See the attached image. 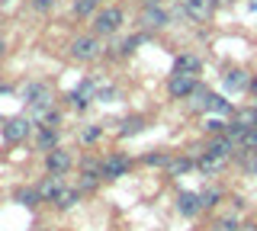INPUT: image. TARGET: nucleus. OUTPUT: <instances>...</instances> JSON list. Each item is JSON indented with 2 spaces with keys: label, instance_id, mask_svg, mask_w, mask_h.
Returning <instances> with one entry per match:
<instances>
[{
  "label": "nucleus",
  "instance_id": "1",
  "mask_svg": "<svg viewBox=\"0 0 257 231\" xmlns=\"http://www.w3.org/2000/svg\"><path fill=\"white\" fill-rule=\"evenodd\" d=\"M32 119L26 116H13V119H7L4 125H0V135H4V141H10V145H20V141H26L29 135H32Z\"/></svg>",
  "mask_w": 257,
  "mask_h": 231
},
{
  "label": "nucleus",
  "instance_id": "2",
  "mask_svg": "<svg viewBox=\"0 0 257 231\" xmlns=\"http://www.w3.org/2000/svg\"><path fill=\"white\" fill-rule=\"evenodd\" d=\"M100 55H103L100 36H77L71 42V58H77V61H96Z\"/></svg>",
  "mask_w": 257,
  "mask_h": 231
},
{
  "label": "nucleus",
  "instance_id": "3",
  "mask_svg": "<svg viewBox=\"0 0 257 231\" xmlns=\"http://www.w3.org/2000/svg\"><path fill=\"white\" fill-rule=\"evenodd\" d=\"M119 26H122V10H119V7H103L93 17V33L96 36H112V33H119Z\"/></svg>",
  "mask_w": 257,
  "mask_h": 231
},
{
  "label": "nucleus",
  "instance_id": "4",
  "mask_svg": "<svg viewBox=\"0 0 257 231\" xmlns=\"http://www.w3.org/2000/svg\"><path fill=\"white\" fill-rule=\"evenodd\" d=\"M100 164L103 161H93V157H87V161L80 164V173H77V189L80 193H93V189L100 186V180H103Z\"/></svg>",
  "mask_w": 257,
  "mask_h": 231
},
{
  "label": "nucleus",
  "instance_id": "5",
  "mask_svg": "<svg viewBox=\"0 0 257 231\" xmlns=\"http://www.w3.org/2000/svg\"><path fill=\"white\" fill-rule=\"evenodd\" d=\"M128 170H132V161H128L125 154H106L103 164H100L103 180H119V177H125Z\"/></svg>",
  "mask_w": 257,
  "mask_h": 231
},
{
  "label": "nucleus",
  "instance_id": "6",
  "mask_svg": "<svg viewBox=\"0 0 257 231\" xmlns=\"http://www.w3.org/2000/svg\"><path fill=\"white\" fill-rule=\"evenodd\" d=\"M238 148H241V145H238L235 138H231L228 132H225V135H212V138H209V145H206L209 154L222 157V161H231V157L238 154Z\"/></svg>",
  "mask_w": 257,
  "mask_h": 231
},
{
  "label": "nucleus",
  "instance_id": "7",
  "mask_svg": "<svg viewBox=\"0 0 257 231\" xmlns=\"http://www.w3.org/2000/svg\"><path fill=\"white\" fill-rule=\"evenodd\" d=\"M71 167H74V154H71V151L55 148V151H48V154H45V170L55 173V177H64Z\"/></svg>",
  "mask_w": 257,
  "mask_h": 231
},
{
  "label": "nucleus",
  "instance_id": "8",
  "mask_svg": "<svg viewBox=\"0 0 257 231\" xmlns=\"http://www.w3.org/2000/svg\"><path fill=\"white\" fill-rule=\"evenodd\" d=\"M196 77H190V74H171V81H167V93H171L174 100H187L196 93Z\"/></svg>",
  "mask_w": 257,
  "mask_h": 231
},
{
  "label": "nucleus",
  "instance_id": "9",
  "mask_svg": "<svg viewBox=\"0 0 257 231\" xmlns=\"http://www.w3.org/2000/svg\"><path fill=\"white\" fill-rule=\"evenodd\" d=\"M23 97H26V103H29L32 109H39V106H52V87L42 84V81H32V84H26Z\"/></svg>",
  "mask_w": 257,
  "mask_h": 231
},
{
  "label": "nucleus",
  "instance_id": "10",
  "mask_svg": "<svg viewBox=\"0 0 257 231\" xmlns=\"http://www.w3.org/2000/svg\"><path fill=\"white\" fill-rule=\"evenodd\" d=\"M215 10V0H183V13L193 23H206Z\"/></svg>",
  "mask_w": 257,
  "mask_h": 231
},
{
  "label": "nucleus",
  "instance_id": "11",
  "mask_svg": "<svg viewBox=\"0 0 257 231\" xmlns=\"http://www.w3.org/2000/svg\"><path fill=\"white\" fill-rule=\"evenodd\" d=\"M39 196H42V202H55L61 193H64V183H61V177H55V173H48V177H42L39 180Z\"/></svg>",
  "mask_w": 257,
  "mask_h": 231
},
{
  "label": "nucleus",
  "instance_id": "12",
  "mask_svg": "<svg viewBox=\"0 0 257 231\" xmlns=\"http://www.w3.org/2000/svg\"><path fill=\"white\" fill-rule=\"evenodd\" d=\"M96 90H100V84H96V81H84V84L77 87V90H71L68 103H71L74 109H87V103L93 100V93H96Z\"/></svg>",
  "mask_w": 257,
  "mask_h": 231
},
{
  "label": "nucleus",
  "instance_id": "13",
  "mask_svg": "<svg viewBox=\"0 0 257 231\" xmlns=\"http://www.w3.org/2000/svg\"><path fill=\"white\" fill-rule=\"evenodd\" d=\"M29 119L39 125V129H58L61 113H58V109H52V106H39V109H32Z\"/></svg>",
  "mask_w": 257,
  "mask_h": 231
},
{
  "label": "nucleus",
  "instance_id": "14",
  "mask_svg": "<svg viewBox=\"0 0 257 231\" xmlns=\"http://www.w3.org/2000/svg\"><path fill=\"white\" fill-rule=\"evenodd\" d=\"M167 10H161V7H145L142 10V26L145 29H164L167 26Z\"/></svg>",
  "mask_w": 257,
  "mask_h": 231
},
{
  "label": "nucleus",
  "instance_id": "15",
  "mask_svg": "<svg viewBox=\"0 0 257 231\" xmlns=\"http://www.w3.org/2000/svg\"><path fill=\"white\" fill-rule=\"evenodd\" d=\"M177 212H180V215H187V218L199 215V212H203L199 193H180V196H177Z\"/></svg>",
  "mask_w": 257,
  "mask_h": 231
},
{
  "label": "nucleus",
  "instance_id": "16",
  "mask_svg": "<svg viewBox=\"0 0 257 231\" xmlns=\"http://www.w3.org/2000/svg\"><path fill=\"white\" fill-rule=\"evenodd\" d=\"M199 68H203V61H199L196 55H177V61H174V74H190V77H196Z\"/></svg>",
  "mask_w": 257,
  "mask_h": 231
},
{
  "label": "nucleus",
  "instance_id": "17",
  "mask_svg": "<svg viewBox=\"0 0 257 231\" xmlns=\"http://www.w3.org/2000/svg\"><path fill=\"white\" fill-rule=\"evenodd\" d=\"M225 164H228V161H222V157L209 154V151H203V154L196 157V167H199V173H206V177H212V173H219Z\"/></svg>",
  "mask_w": 257,
  "mask_h": 231
},
{
  "label": "nucleus",
  "instance_id": "18",
  "mask_svg": "<svg viewBox=\"0 0 257 231\" xmlns=\"http://www.w3.org/2000/svg\"><path fill=\"white\" fill-rule=\"evenodd\" d=\"M13 202L26 205V209H36V205L42 202V196H39V189H36V186H20V189L13 193Z\"/></svg>",
  "mask_w": 257,
  "mask_h": 231
},
{
  "label": "nucleus",
  "instance_id": "19",
  "mask_svg": "<svg viewBox=\"0 0 257 231\" xmlns=\"http://www.w3.org/2000/svg\"><path fill=\"white\" fill-rule=\"evenodd\" d=\"M225 87H228V90H251V77H247V71L235 68V71L225 74Z\"/></svg>",
  "mask_w": 257,
  "mask_h": 231
},
{
  "label": "nucleus",
  "instance_id": "20",
  "mask_svg": "<svg viewBox=\"0 0 257 231\" xmlns=\"http://www.w3.org/2000/svg\"><path fill=\"white\" fill-rule=\"evenodd\" d=\"M36 145H39V151H42V154L55 151V148H58V129H39Z\"/></svg>",
  "mask_w": 257,
  "mask_h": 231
},
{
  "label": "nucleus",
  "instance_id": "21",
  "mask_svg": "<svg viewBox=\"0 0 257 231\" xmlns=\"http://www.w3.org/2000/svg\"><path fill=\"white\" fill-rule=\"evenodd\" d=\"M77 202H80V189L74 186V189H64V193L55 199V209H58V212H68V209H74Z\"/></svg>",
  "mask_w": 257,
  "mask_h": 231
},
{
  "label": "nucleus",
  "instance_id": "22",
  "mask_svg": "<svg viewBox=\"0 0 257 231\" xmlns=\"http://www.w3.org/2000/svg\"><path fill=\"white\" fill-rule=\"evenodd\" d=\"M193 167H196L193 157H174V161L167 164V173H171V177H183V173H190Z\"/></svg>",
  "mask_w": 257,
  "mask_h": 231
},
{
  "label": "nucleus",
  "instance_id": "23",
  "mask_svg": "<svg viewBox=\"0 0 257 231\" xmlns=\"http://www.w3.org/2000/svg\"><path fill=\"white\" fill-rule=\"evenodd\" d=\"M145 129V119L142 116H128V119H122V129H119V135L122 138H132V135H139Z\"/></svg>",
  "mask_w": 257,
  "mask_h": 231
},
{
  "label": "nucleus",
  "instance_id": "24",
  "mask_svg": "<svg viewBox=\"0 0 257 231\" xmlns=\"http://www.w3.org/2000/svg\"><path fill=\"white\" fill-rule=\"evenodd\" d=\"M142 161H145V164H148V167H167V164H171V161H174V157H171V154H167V151H151V154H145V157H142Z\"/></svg>",
  "mask_w": 257,
  "mask_h": 231
},
{
  "label": "nucleus",
  "instance_id": "25",
  "mask_svg": "<svg viewBox=\"0 0 257 231\" xmlns=\"http://www.w3.org/2000/svg\"><path fill=\"white\" fill-rule=\"evenodd\" d=\"M96 7H100V0H74V17H90L96 13Z\"/></svg>",
  "mask_w": 257,
  "mask_h": 231
},
{
  "label": "nucleus",
  "instance_id": "26",
  "mask_svg": "<svg viewBox=\"0 0 257 231\" xmlns=\"http://www.w3.org/2000/svg\"><path fill=\"white\" fill-rule=\"evenodd\" d=\"M212 231H241L238 215H225V218H219V221L212 225Z\"/></svg>",
  "mask_w": 257,
  "mask_h": 231
},
{
  "label": "nucleus",
  "instance_id": "27",
  "mask_svg": "<svg viewBox=\"0 0 257 231\" xmlns=\"http://www.w3.org/2000/svg\"><path fill=\"white\" fill-rule=\"evenodd\" d=\"M222 199V189H206V193H199V202H203V209H215Z\"/></svg>",
  "mask_w": 257,
  "mask_h": 231
},
{
  "label": "nucleus",
  "instance_id": "28",
  "mask_svg": "<svg viewBox=\"0 0 257 231\" xmlns=\"http://www.w3.org/2000/svg\"><path fill=\"white\" fill-rule=\"evenodd\" d=\"M100 135H103V129H100V125H90V129H84V132H80V138H84L87 145H90V141H96Z\"/></svg>",
  "mask_w": 257,
  "mask_h": 231
},
{
  "label": "nucleus",
  "instance_id": "29",
  "mask_svg": "<svg viewBox=\"0 0 257 231\" xmlns=\"http://www.w3.org/2000/svg\"><path fill=\"white\" fill-rule=\"evenodd\" d=\"M241 164H244V170L251 173V177H257V151H251V154H247Z\"/></svg>",
  "mask_w": 257,
  "mask_h": 231
},
{
  "label": "nucleus",
  "instance_id": "30",
  "mask_svg": "<svg viewBox=\"0 0 257 231\" xmlns=\"http://www.w3.org/2000/svg\"><path fill=\"white\" fill-rule=\"evenodd\" d=\"M139 42H142V36H132V39H125V42L119 45V49H122V55H128V52H132V49H135Z\"/></svg>",
  "mask_w": 257,
  "mask_h": 231
},
{
  "label": "nucleus",
  "instance_id": "31",
  "mask_svg": "<svg viewBox=\"0 0 257 231\" xmlns=\"http://www.w3.org/2000/svg\"><path fill=\"white\" fill-rule=\"evenodd\" d=\"M32 7H36V10H52L55 4H58V0H29Z\"/></svg>",
  "mask_w": 257,
  "mask_h": 231
},
{
  "label": "nucleus",
  "instance_id": "32",
  "mask_svg": "<svg viewBox=\"0 0 257 231\" xmlns=\"http://www.w3.org/2000/svg\"><path fill=\"white\" fill-rule=\"evenodd\" d=\"M241 231H257V221H241Z\"/></svg>",
  "mask_w": 257,
  "mask_h": 231
},
{
  "label": "nucleus",
  "instance_id": "33",
  "mask_svg": "<svg viewBox=\"0 0 257 231\" xmlns=\"http://www.w3.org/2000/svg\"><path fill=\"white\" fill-rule=\"evenodd\" d=\"M251 93L257 97V77H251Z\"/></svg>",
  "mask_w": 257,
  "mask_h": 231
},
{
  "label": "nucleus",
  "instance_id": "34",
  "mask_svg": "<svg viewBox=\"0 0 257 231\" xmlns=\"http://www.w3.org/2000/svg\"><path fill=\"white\" fill-rule=\"evenodd\" d=\"M142 4H145V7H158V0H142Z\"/></svg>",
  "mask_w": 257,
  "mask_h": 231
},
{
  "label": "nucleus",
  "instance_id": "35",
  "mask_svg": "<svg viewBox=\"0 0 257 231\" xmlns=\"http://www.w3.org/2000/svg\"><path fill=\"white\" fill-rule=\"evenodd\" d=\"M0 93H10V87H7V84H0Z\"/></svg>",
  "mask_w": 257,
  "mask_h": 231
},
{
  "label": "nucleus",
  "instance_id": "36",
  "mask_svg": "<svg viewBox=\"0 0 257 231\" xmlns=\"http://www.w3.org/2000/svg\"><path fill=\"white\" fill-rule=\"evenodd\" d=\"M0 55H4V39H0Z\"/></svg>",
  "mask_w": 257,
  "mask_h": 231
},
{
  "label": "nucleus",
  "instance_id": "37",
  "mask_svg": "<svg viewBox=\"0 0 257 231\" xmlns=\"http://www.w3.org/2000/svg\"><path fill=\"white\" fill-rule=\"evenodd\" d=\"M251 7H254V10H257V0H251Z\"/></svg>",
  "mask_w": 257,
  "mask_h": 231
}]
</instances>
